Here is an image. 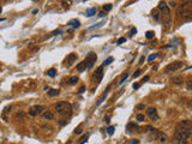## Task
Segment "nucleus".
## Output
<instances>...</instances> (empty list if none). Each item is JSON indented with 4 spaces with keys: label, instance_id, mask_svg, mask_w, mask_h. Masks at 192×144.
I'll list each match as a JSON object with an SVG mask.
<instances>
[{
    "label": "nucleus",
    "instance_id": "f257e3e1",
    "mask_svg": "<svg viewBox=\"0 0 192 144\" xmlns=\"http://www.w3.org/2000/svg\"><path fill=\"white\" fill-rule=\"evenodd\" d=\"M54 108H55V110L59 113L60 115H64V116H67V115L70 116L71 115L72 106L68 103V102H66V101H60V102L55 103Z\"/></svg>",
    "mask_w": 192,
    "mask_h": 144
},
{
    "label": "nucleus",
    "instance_id": "f03ea898",
    "mask_svg": "<svg viewBox=\"0 0 192 144\" xmlns=\"http://www.w3.org/2000/svg\"><path fill=\"white\" fill-rule=\"evenodd\" d=\"M174 136H175V139H186L187 141V138H190V136H191V128L179 126L175 130Z\"/></svg>",
    "mask_w": 192,
    "mask_h": 144
},
{
    "label": "nucleus",
    "instance_id": "7ed1b4c3",
    "mask_svg": "<svg viewBox=\"0 0 192 144\" xmlns=\"http://www.w3.org/2000/svg\"><path fill=\"white\" fill-rule=\"evenodd\" d=\"M96 60H97V56H96L95 53H93V52L88 53L87 58H85V60H84L85 67H87V69H91V67L94 66V64L96 63Z\"/></svg>",
    "mask_w": 192,
    "mask_h": 144
},
{
    "label": "nucleus",
    "instance_id": "20e7f679",
    "mask_svg": "<svg viewBox=\"0 0 192 144\" xmlns=\"http://www.w3.org/2000/svg\"><path fill=\"white\" fill-rule=\"evenodd\" d=\"M184 66V63L183 61H174V63L169 64V65L164 69V72L166 73H170V72H175L178 71V70H180L181 67Z\"/></svg>",
    "mask_w": 192,
    "mask_h": 144
},
{
    "label": "nucleus",
    "instance_id": "39448f33",
    "mask_svg": "<svg viewBox=\"0 0 192 144\" xmlns=\"http://www.w3.org/2000/svg\"><path fill=\"white\" fill-rule=\"evenodd\" d=\"M46 110V107L42 106V104H36V106L31 107L30 109H29V114L31 116H36L39 114H42V113Z\"/></svg>",
    "mask_w": 192,
    "mask_h": 144
},
{
    "label": "nucleus",
    "instance_id": "423d86ee",
    "mask_svg": "<svg viewBox=\"0 0 192 144\" xmlns=\"http://www.w3.org/2000/svg\"><path fill=\"white\" fill-rule=\"evenodd\" d=\"M146 115H148L149 118L152 120V121H156V120H158L157 110H156V108H154V107H149L148 109H146Z\"/></svg>",
    "mask_w": 192,
    "mask_h": 144
},
{
    "label": "nucleus",
    "instance_id": "0eeeda50",
    "mask_svg": "<svg viewBox=\"0 0 192 144\" xmlns=\"http://www.w3.org/2000/svg\"><path fill=\"white\" fill-rule=\"evenodd\" d=\"M103 66H100L99 69H97V71L95 72V75H94V79H96L97 81V83H100L101 82V79H102V76H103Z\"/></svg>",
    "mask_w": 192,
    "mask_h": 144
},
{
    "label": "nucleus",
    "instance_id": "6e6552de",
    "mask_svg": "<svg viewBox=\"0 0 192 144\" xmlns=\"http://www.w3.org/2000/svg\"><path fill=\"white\" fill-rule=\"evenodd\" d=\"M156 139H157L160 143H166L167 142V139H168V137H167V135L166 133H163V132H160V131H157V135H156Z\"/></svg>",
    "mask_w": 192,
    "mask_h": 144
},
{
    "label": "nucleus",
    "instance_id": "1a4fd4ad",
    "mask_svg": "<svg viewBox=\"0 0 192 144\" xmlns=\"http://www.w3.org/2000/svg\"><path fill=\"white\" fill-rule=\"evenodd\" d=\"M170 82H172L173 84H175V85H180V84H183L184 79H183V77H181V76H174V77H172Z\"/></svg>",
    "mask_w": 192,
    "mask_h": 144
},
{
    "label": "nucleus",
    "instance_id": "9d476101",
    "mask_svg": "<svg viewBox=\"0 0 192 144\" xmlns=\"http://www.w3.org/2000/svg\"><path fill=\"white\" fill-rule=\"evenodd\" d=\"M42 118H43L44 120H53L54 119V114H53L50 110H44V112L42 113Z\"/></svg>",
    "mask_w": 192,
    "mask_h": 144
},
{
    "label": "nucleus",
    "instance_id": "9b49d317",
    "mask_svg": "<svg viewBox=\"0 0 192 144\" xmlns=\"http://www.w3.org/2000/svg\"><path fill=\"white\" fill-rule=\"evenodd\" d=\"M76 59H77V55H76L74 53H71L70 55L67 56V58H66V64H67L68 66L72 65V64H73L74 61H76Z\"/></svg>",
    "mask_w": 192,
    "mask_h": 144
},
{
    "label": "nucleus",
    "instance_id": "f8f14e48",
    "mask_svg": "<svg viewBox=\"0 0 192 144\" xmlns=\"http://www.w3.org/2000/svg\"><path fill=\"white\" fill-rule=\"evenodd\" d=\"M135 130H139L138 125H137V124H135V122H130V124L127 125V131H129V132H132V131H135Z\"/></svg>",
    "mask_w": 192,
    "mask_h": 144
},
{
    "label": "nucleus",
    "instance_id": "ddd939ff",
    "mask_svg": "<svg viewBox=\"0 0 192 144\" xmlns=\"http://www.w3.org/2000/svg\"><path fill=\"white\" fill-rule=\"evenodd\" d=\"M68 25L70 27H73V28H79V25H81V22L78 21V19H72L68 22Z\"/></svg>",
    "mask_w": 192,
    "mask_h": 144
},
{
    "label": "nucleus",
    "instance_id": "4468645a",
    "mask_svg": "<svg viewBox=\"0 0 192 144\" xmlns=\"http://www.w3.org/2000/svg\"><path fill=\"white\" fill-rule=\"evenodd\" d=\"M181 127H187V128H191V120H183V121H180L179 124Z\"/></svg>",
    "mask_w": 192,
    "mask_h": 144
},
{
    "label": "nucleus",
    "instance_id": "2eb2a0df",
    "mask_svg": "<svg viewBox=\"0 0 192 144\" xmlns=\"http://www.w3.org/2000/svg\"><path fill=\"white\" fill-rule=\"evenodd\" d=\"M85 13H87V16H88V17H93L94 15H96V9H95V7L88 9V10H87V12H85Z\"/></svg>",
    "mask_w": 192,
    "mask_h": 144
},
{
    "label": "nucleus",
    "instance_id": "dca6fc26",
    "mask_svg": "<svg viewBox=\"0 0 192 144\" xmlns=\"http://www.w3.org/2000/svg\"><path fill=\"white\" fill-rule=\"evenodd\" d=\"M47 93H48V95L52 96V97L53 96H58V95H59V90H56V89H49Z\"/></svg>",
    "mask_w": 192,
    "mask_h": 144
},
{
    "label": "nucleus",
    "instance_id": "f3484780",
    "mask_svg": "<svg viewBox=\"0 0 192 144\" xmlns=\"http://www.w3.org/2000/svg\"><path fill=\"white\" fill-rule=\"evenodd\" d=\"M77 82H78V78H77V77H71V78H68V79H67V83H68L70 85H74L76 83H77Z\"/></svg>",
    "mask_w": 192,
    "mask_h": 144
},
{
    "label": "nucleus",
    "instance_id": "a211bd4d",
    "mask_svg": "<svg viewBox=\"0 0 192 144\" xmlns=\"http://www.w3.org/2000/svg\"><path fill=\"white\" fill-rule=\"evenodd\" d=\"M85 69H87V67H85V64H84V61H83V63H79L77 65V71H79V72H83Z\"/></svg>",
    "mask_w": 192,
    "mask_h": 144
},
{
    "label": "nucleus",
    "instance_id": "6ab92c4d",
    "mask_svg": "<svg viewBox=\"0 0 192 144\" xmlns=\"http://www.w3.org/2000/svg\"><path fill=\"white\" fill-rule=\"evenodd\" d=\"M108 90H109V87H108V88H107V91H106L105 94L102 95V97H101V99H100V100H99V102H97V104H101V103H102V102H103V100H105V99H106V96H107V94H108Z\"/></svg>",
    "mask_w": 192,
    "mask_h": 144
},
{
    "label": "nucleus",
    "instance_id": "aec40b11",
    "mask_svg": "<svg viewBox=\"0 0 192 144\" xmlns=\"http://www.w3.org/2000/svg\"><path fill=\"white\" fill-rule=\"evenodd\" d=\"M136 119L138 120V121H144V120H145V116H144V114H137L136 115Z\"/></svg>",
    "mask_w": 192,
    "mask_h": 144
},
{
    "label": "nucleus",
    "instance_id": "412c9836",
    "mask_svg": "<svg viewBox=\"0 0 192 144\" xmlns=\"http://www.w3.org/2000/svg\"><path fill=\"white\" fill-rule=\"evenodd\" d=\"M152 17H154V19H155L156 22H160V19H161V16H160L158 12H154L152 13Z\"/></svg>",
    "mask_w": 192,
    "mask_h": 144
},
{
    "label": "nucleus",
    "instance_id": "4be33fe9",
    "mask_svg": "<svg viewBox=\"0 0 192 144\" xmlns=\"http://www.w3.org/2000/svg\"><path fill=\"white\" fill-rule=\"evenodd\" d=\"M154 36H155V32H154V31H146V34H145V37L146 38H149V40H150V38H152Z\"/></svg>",
    "mask_w": 192,
    "mask_h": 144
},
{
    "label": "nucleus",
    "instance_id": "5701e85b",
    "mask_svg": "<svg viewBox=\"0 0 192 144\" xmlns=\"http://www.w3.org/2000/svg\"><path fill=\"white\" fill-rule=\"evenodd\" d=\"M114 130H115V127L114 126H109L108 128H107V133H108L109 136H112L113 133H114Z\"/></svg>",
    "mask_w": 192,
    "mask_h": 144
},
{
    "label": "nucleus",
    "instance_id": "b1692460",
    "mask_svg": "<svg viewBox=\"0 0 192 144\" xmlns=\"http://www.w3.org/2000/svg\"><path fill=\"white\" fill-rule=\"evenodd\" d=\"M111 63H113V58L112 56H109L108 59H106L105 61H103V66H107V65H109Z\"/></svg>",
    "mask_w": 192,
    "mask_h": 144
},
{
    "label": "nucleus",
    "instance_id": "393cba45",
    "mask_svg": "<svg viewBox=\"0 0 192 144\" xmlns=\"http://www.w3.org/2000/svg\"><path fill=\"white\" fill-rule=\"evenodd\" d=\"M48 76L49 77H55V69H50V70H48Z\"/></svg>",
    "mask_w": 192,
    "mask_h": 144
},
{
    "label": "nucleus",
    "instance_id": "a878e982",
    "mask_svg": "<svg viewBox=\"0 0 192 144\" xmlns=\"http://www.w3.org/2000/svg\"><path fill=\"white\" fill-rule=\"evenodd\" d=\"M175 144H189L186 139H175Z\"/></svg>",
    "mask_w": 192,
    "mask_h": 144
},
{
    "label": "nucleus",
    "instance_id": "bb28decb",
    "mask_svg": "<svg viewBox=\"0 0 192 144\" xmlns=\"http://www.w3.org/2000/svg\"><path fill=\"white\" fill-rule=\"evenodd\" d=\"M103 10H105L106 12L111 11V10H112V5H111V4H106V5H103Z\"/></svg>",
    "mask_w": 192,
    "mask_h": 144
},
{
    "label": "nucleus",
    "instance_id": "cd10ccee",
    "mask_svg": "<svg viewBox=\"0 0 192 144\" xmlns=\"http://www.w3.org/2000/svg\"><path fill=\"white\" fill-rule=\"evenodd\" d=\"M156 58H157V54H151V55H149L148 61H152V60H155Z\"/></svg>",
    "mask_w": 192,
    "mask_h": 144
},
{
    "label": "nucleus",
    "instance_id": "c85d7f7f",
    "mask_svg": "<svg viewBox=\"0 0 192 144\" xmlns=\"http://www.w3.org/2000/svg\"><path fill=\"white\" fill-rule=\"evenodd\" d=\"M125 41H126V38H125V37H120L118 41H117V44H123Z\"/></svg>",
    "mask_w": 192,
    "mask_h": 144
},
{
    "label": "nucleus",
    "instance_id": "c756f323",
    "mask_svg": "<svg viewBox=\"0 0 192 144\" xmlns=\"http://www.w3.org/2000/svg\"><path fill=\"white\" fill-rule=\"evenodd\" d=\"M82 131H83V130H82V126H79V127H77L74 130V133H76V135H79V133H82Z\"/></svg>",
    "mask_w": 192,
    "mask_h": 144
},
{
    "label": "nucleus",
    "instance_id": "7c9ffc66",
    "mask_svg": "<svg viewBox=\"0 0 192 144\" xmlns=\"http://www.w3.org/2000/svg\"><path fill=\"white\" fill-rule=\"evenodd\" d=\"M186 87H187V89H189V90H191V89H192V82L191 81H187V82H186Z\"/></svg>",
    "mask_w": 192,
    "mask_h": 144
},
{
    "label": "nucleus",
    "instance_id": "2f4dec72",
    "mask_svg": "<svg viewBox=\"0 0 192 144\" xmlns=\"http://www.w3.org/2000/svg\"><path fill=\"white\" fill-rule=\"evenodd\" d=\"M127 77H129V73H125V76H124V77H123V78H121V81L119 82V83H120V84H123V83H124V82L126 81V78H127Z\"/></svg>",
    "mask_w": 192,
    "mask_h": 144
},
{
    "label": "nucleus",
    "instance_id": "473e14b6",
    "mask_svg": "<svg viewBox=\"0 0 192 144\" xmlns=\"http://www.w3.org/2000/svg\"><path fill=\"white\" fill-rule=\"evenodd\" d=\"M140 73H142V71H140V70L136 71V73H133V78H137V77H138V76H139Z\"/></svg>",
    "mask_w": 192,
    "mask_h": 144
},
{
    "label": "nucleus",
    "instance_id": "72a5a7b5",
    "mask_svg": "<svg viewBox=\"0 0 192 144\" xmlns=\"http://www.w3.org/2000/svg\"><path fill=\"white\" fill-rule=\"evenodd\" d=\"M4 113H5V114H7V113H11V106H10V107H6V108L4 109Z\"/></svg>",
    "mask_w": 192,
    "mask_h": 144
},
{
    "label": "nucleus",
    "instance_id": "f704fd0d",
    "mask_svg": "<svg viewBox=\"0 0 192 144\" xmlns=\"http://www.w3.org/2000/svg\"><path fill=\"white\" fill-rule=\"evenodd\" d=\"M136 32H137V29H136V28H133L132 30H131V32H130V36L132 37V36H133L135 34H136Z\"/></svg>",
    "mask_w": 192,
    "mask_h": 144
},
{
    "label": "nucleus",
    "instance_id": "c9c22d12",
    "mask_svg": "<svg viewBox=\"0 0 192 144\" xmlns=\"http://www.w3.org/2000/svg\"><path fill=\"white\" fill-rule=\"evenodd\" d=\"M169 6L170 7H177V3H175V1H169Z\"/></svg>",
    "mask_w": 192,
    "mask_h": 144
},
{
    "label": "nucleus",
    "instance_id": "e433bc0d",
    "mask_svg": "<svg viewBox=\"0 0 192 144\" xmlns=\"http://www.w3.org/2000/svg\"><path fill=\"white\" fill-rule=\"evenodd\" d=\"M132 87H133V89H138V88L140 87V85H139V84H137V83H133Z\"/></svg>",
    "mask_w": 192,
    "mask_h": 144
},
{
    "label": "nucleus",
    "instance_id": "4c0bfd02",
    "mask_svg": "<svg viewBox=\"0 0 192 144\" xmlns=\"http://www.w3.org/2000/svg\"><path fill=\"white\" fill-rule=\"evenodd\" d=\"M137 109H144V104H138V106H137Z\"/></svg>",
    "mask_w": 192,
    "mask_h": 144
},
{
    "label": "nucleus",
    "instance_id": "58836bf2",
    "mask_svg": "<svg viewBox=\"0 0 192 144\" xmlns=\"http://www.w3.org/2000/svg\"><path fill=\"white\" fill-rule=\"evenodd\" d=\"M146 81H149V76H145V77L143 78V81H142V82H146Z\"/></svg>",
    "mask_w": 192,
    "mask_h": 144
},
{
    "label": "nucleus",
    "instance_id": "ea45409f",
    "mask_svg": "<svg viewBox=\"0 0 192 144\" xmlns=\"http://www.w3.org/2000/svg\"><path fill=\"white\" fill-rule=\"evenodd\" d=\"M84 90H85V88H84V87H82V88L79 89V93L82 94V93H84Z\"/></svg>",
    "mask_w": 192,
    "mask_h": 144
},
{
    "label": "nucleus",
    "instance_id": "a19ab883",
    "mask_svg": "<svg viewBox=\"0 0 192 144\" xmlns=\"http://www.w3.org/2000/svg\"><path fill=\"white\" fill-rule=\"evenodd\" d=\"M143 61H144V56H142V58H140V60H139V64H140V65L143 64Z\"/></svg>",
    "mask_w": 192,
    "mask_h": 144
},
{
    "label": "nucleus",
    "instance_id": "79ce46f5",
    "mask_svg": "<svg viewBox=\"0 0 192 144\" xmlns=\"http://www.w3.org/2000/svg\"><path fill=\"white\" fill-rule=\"evenodd\" d=\"M130 143H131V144H138V141H131Z\"/></svg>",
    "mask_w": 192,
    "mask_h": 144
},
{
    "label": "nucleus",
    "instance_id": "37998d69",
    "mask_svg": "<svg viewBox=\"0 0 192 144\" xmlns=\"http://www.w3.org/2000/svg\"><path fill=\"white\" fill-rule=\"evenodd\" d=\"M100 16H101V17H105V16H106V13H105V12H101V13H100Z\"/></svg>",
    "mask_w": 192,
    "mask_h": 144
},
{
    "label": "nucleus",
    "instance_id": "c03bdc74",
    "mask_svg": "<svg viewBox=\"0 0 192 144\" xmlns=\"http://www.w3.org/2000/svg\"><path fill=\"white\" fill-rule=\"evenodd\" d=\"M0 13H1V7H0Z\"/></svg>",
    "mask_w": 192,
    "mask_h": 144
}]
</instances>
